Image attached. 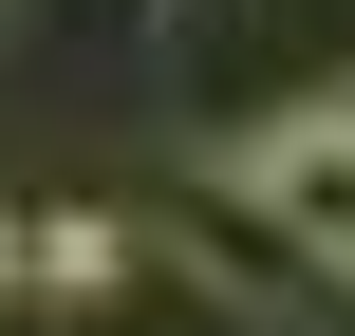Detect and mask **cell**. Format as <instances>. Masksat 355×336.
<instances>
[{
	"label": "cell",
	"mask_w": 355,
	"mask_h": 336,
	"mask_svg": "<svg viewBox=\"0 0 355 336\" xmlns=\"http://www.w3.org/2000/svg\"><path fill=\"white\" fill-rule=\"evenodd\" d=\"M0 281H19V206H0Z\"/></svg>",
	"instance_id": "4"
},
{
	"label": "cell",
	"mask_w": 355,
	"mask_h": 336,
	"mask_svg": "<svg viewBox=\"0 0 355 336\" xmlns=\"http://www.w3.org/2000/svg\"><path fill=\"white\" fill-rule=\"evenodd\" d=\"M131 262H150V243H131L112 206H19V281H37V299H131Z\"/></svg>",
	"instance_id": "3"
},
{
	"label": "cell",
	"mask_w": 355,
	"mask_h": 336,
	"mask_svg": "<svg viewBox=\"0 0 355 336\" xmlns=\"http://www.w3.org/2000/svg\"><path fill=\"white\" fill-rule=\"evenodd\" d=\"M243 206H262L318 281H355V94L281 112V131H243Z\"/></svg>",
	"instance_id": "1"
},
{
	"label": "cell",
	"mask_w": 355,
	"mask_h": 336,
	"mask_svg": "<svg viewBox=\"0 0 355 336\" xmlns=\"http://www.w3.org/2000/svg\"><path fill=\"white\" fill-rule=\"evenodd\" d=\"M168 243H187V262L243 299V318H300V299H318V262H300L262 206H243V168H225V187H168Z\"/></svg>",
	"instance_id": "2"
}]
</instances>
